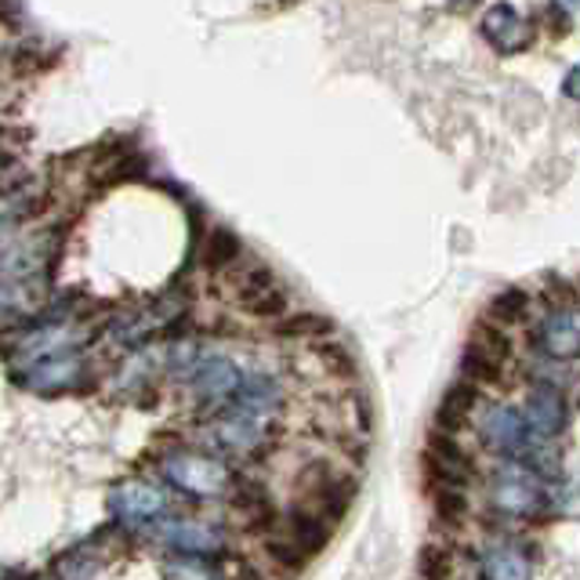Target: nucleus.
<instances>
[{
	"mask_svg": "<svg viewBox=\"0 0 580 580\" xmlns=\"http://www.w3.org/2000/svg\"><path fill=\"white\" fill-rule=\"evenodd\" d=\"M44 211V200L26 185H11L8 193H0V247L8 237H15L19 226H26L30 218Z\"/></svg>",
	"mask_w": 580,
	"mask_h": 580,
	"instance_id": "obj_22",
	"label": "nucleus"
},
{
	"mask_svg": "<svg viewBox=\"0 0 580 580\" xmlns=\"http://www.w3.org/2000/svg\"><path fill=\"white\" fill-rule=\"evenodd\" d=\"M534 562H529L526 545L519 540H490L479 551V580H529Z\"/></svg>",
	"mask_w": 580,
	"mask_h": 580,
	"instance_id": "obj_17",
	"label": "nucleus"
},
{
	"mask_svg": "<svg viewBox=\"0 0 580 580\" xmlns=\"http://www.w3.org/2000/svg\"><path fill=\"white\" fill-rule=\"evenodd\" d=\"M232 269H237V287H232V294H237V302L247 313L258 319H276V324L283 316H291V298L283 291V283L273 276V269L243 262V258Z\"/></svg>",
	"mask_w": 580,
	"mask_h": 580,
	"instance_id": "obj_7",
	"label": "nucleus"
},
{
	"mask_svg": "<svg viewBox=\"0 0 580 580\" xmlns=\"http://www.w3.org/2000/svg\"><path fill=\"white\" fill-rule=\"evenodd\" d=\"M537 349L548 360L570 363L580 352V327H577V308H548L545 319L537 324Z\"/></svg>",
	"mask_w": 580,
	"mask_h": 580,
	"instance_id": "obj_16",
	"label": "nucleus"
},
{
	"mask_svg": "<svg viewBox=\"0 0 580 580\" xmlns=\"http://www.w3.org/2000/svg\"><path fill=\"white\" fill-rule=\"evenodd\" d=\"M283 385L276 374L269 370H251L243 374L237 396H232L226 406H240V411H251V414H262V417H276L283 411Z\"/></svg>",
	"mask_w": 580,
	"mask_h": 580,
	"instance_id": "obj_19",
	"label": "nucleus"
},
{
	"mask_svg": "<svg viewBox=\"0 0 580 580\" xmlns=\"http://www.w3.org/2000/svg\"><path fill=\"white\" fill-rule=\"evenodd\" d=\"M479 406V389L468 385V381H458V385L447 389V396H442L439 411H436V431L442 436H458V431L472 422Z\"/></svg>",
	"mask_w": 580,
	"mask_h": 580,
	"instance_id": "obj_21",
	"label": "nucleus"
},
{
	"mask_svg": "<svg viewBox=\"0 0 580 580\" xmlns=\"http://www.w3.org/2000/svg\"><path fill=\"white\" fill-rule=\"evenodd\" d=\"M450 577V551L428 545L422 551V580H447Z\"/></svg>",
	"mask_w": 580,
	"mask_h": 580,
	"instance_id": "obj_31",
	"label": "nucleus"
},
{
	"mask_svg": "<svg viewBox=\"0 0 580 580\" xmlns=\"http://www.w3.org/2000/svg\"><path fill=\"white\" fill-rule=\"evenodd\" d=\"M313 352H316V360L324 363V370H330V374L355 377V360H352V352L344 349V344H338V341H319V344H313Z\"/></svg>",
	"mask_w": 580,
	"mask_h": 580,
	"instance_id": "obj_29",
	"label": "nucleus"
},
{
	"mask_svg": "<svg viewBox=\"0 0 580 580\" xmlns=\"http://www.w3.org/2000/svg\"><path fill=\"white\" fill-rule=\"evenodd\" d=\"M229 501H232V512L243 515L251 526H273L280 519L273 493L265 490V483H254V479H240V475L232 479Z\"/></svg>",
	"mask_w": 580,
	"mask_h": 580,
	"instance_id": "obj_20",
	"label": "nucleus"
},
{
	"mask_svg": "<svg viewBox=\"0 0 580 580\" xmlns=\"http://www.w3.org/2000/svg\"><path fill=\"white\" fill-rule=\"evenodd\" d=\"M8 164H11V160H8V153H4V150H0V193H8V189H11V182L4 178V171H8Z\"/></svg>",
	"mask_w": 580,
	"mask_h": 580,
	"instance_id": "obj_32",
	"label": "nucleus"
},
{
	"mask_svg": "<svg viewBox=\"0 0 580 580\" xmlns=\"http://www.w3.org/2000/svg\"><path fill=\"white\" fill-rule=\"evenodd\" d=\"M468 344H472L475 352L490 355V360H493V363H501V366H504V360H508V355H512V341H508V335H504V330H497L493 324H483V327H479Z\"/></svg>",
	"mask_w": 580,
	"mask_h": 580,
	"instance_id": "obj_27",
	"label": "nucleus"
},
{
	"mask_svg": "<svg viewBox=\"0 0 580 580\" xmlns=\"http://www.w3.org/2000/svg\"><path fill=\"white\" fill-rule=\"evenodd\" d=\"M280 425L276 417H262L240 406H221V411L207 414L204 439L218 458H258L276 442Z\"/></svg>",
	"mask_w": 580,
	"mask_h": 580,
	"instance_id": "obj_2",
	"label": "nucleus"
},
{
	"mask_svg": "<svg viewBox=\"0 0 580 580\" xmlns=\"http://www.w3.org/2000/svg\"><path fill=\"white\" fill-rule=\"evenodd\" d=\"M243 258V243L232 229L226 226H215L207 232V243H204V265L207 269H232Z\"/></svg>",
	"mask_w": 580,
	"mask_h": 580,
	"instance_id": "obj_23",
	"label": "nucleus"
},
{
	"mask_svg": "<svg viewBox=\"0 0 580 580\" xmlns=\"http://www.w3.org/2000/svg\"><path fill=\"white\" fill-rule=\"evenodd\" d=\"M171 497L160 483L150 479H123L109 490V512L117 515V523L128 526H156L167 515Z\"/></svg>",
	"mask_w": 580,
	"mask_h": 580,
	"instance_id": "obj_10",
	"label": "nucleus"
},
{
	"mask_svg": "<svg viewBox=\"0 0 580 580\" xmlns=\"http://www.w3.org/2000/svg\"><path fill=\"white\" fill-rule=\"evenodd\" d=\"M483 36L497 55H519L534 44V22L529 15H519V8L493 4L483 15Z\"/></svg>",
	"mask_w": 580,
	"mask_h": 580,
	"instance_id": "obj_15",
	"label": "nucleus"
},
{
	"mask_svg": "<svg viewBox=\"0 0 580 580\" xmlns=\"http://www.w3.org/2000/svg\"><path fill=\"white\" fill-rule=\"evenodd\" d=\"M66 229L44 226L22 232L0 251V330H19L44 316L52 305L55 265Z\"/></svg>",
	"mask_w": 580,
	"mask_h": 580,
	"instance_id": "obj_1",
	"label": "nucleus"
},
{
	"mask_svg": "<svg viewBox=\"0 0 580 580\" xmlns=\"http://www.w3.org/2000/svg\"><path fill=\"white\" fill-rule=\"evenodd\" d=\"M265 551H269V559H273V562L280 566V570H287V573H298L302 566L308 562L305 555H298V551H294V548L287 545V540H283V537L276 534V529L265 537Z\"/></svg>",
	"mask_w": 580,
	"mask_h": 580,
	"instance_id": "obj_30",
	"label": "nucleus"
},
{
	"mask_svg": "<svg viewBox=\"0 0 580 580\" xmlns=\"http://www.w3.org/2000/svg\"><path fill=\"white\" fill-rule=\"evenodd\" d=\"M431 504H436V515L442 523L458 526L468 519V512H472V501H468V490L458 486H436L431 490Z\"/></svg>",
	"mask_w": 580,
	"mask_h": 580,
	"instance_id": "obj_25",
	"label": "nucleus"
},
{
	"mask_svg": "<svg viewBox=\"0 0 580 580\" xmlns=\"http://www.w3.org/2000/svg\"><path fill=\"white\" fill-rule=\"evenodd\" d=\"M153 537L171 551L182 555H215L226 548V526H218L211 519H160Z\"/></svg>",
	"mask_w": 580,
	"mask_h": 580,
	"instance_id": "obj_13",
	"label": "nucleus"
},
{
	"mask_svg": "<svg viewBox=\"0 0 580 580\" xmlns=\"http://www.w3.org/2000/svg\"><path fill=\"white\" fill-rule=\"evenodd\" d=\"M425 475L428 486H458L468 490V483L475 479V461L468 453L458 436H442V431H431L428 439V453H425Z\"/></svg>",
	"mask_w": 580,
	"mask_h": 580,
	"instance_id": "obj_11",
	"label": "nucleus"
},
{
	"mask_svg": "<svg viewBox=\"0 0 580 580\" xmlns=\"http://www.w3.org/2000/svg\"><path fill=\"white\" fill-rule=\"evenodd\" d=\"M529 313V294L523 287H504L497 298L490 302V324H519Z\"/></svg>",
	"mask_w": 580,
	"mask_h": 580,
	"instance_id": "obj_24",
	"label": "nucleus"
},
{
	"mask_svg": "<svg viewBox=\"0 0 580 580\" xmlns=\"http://www.w3.org/2000/svg\"><path fill=\"white\" fill-rule=\"evenodd\" d=\"M566 95H570V98L577 95V73L573 69H570V77H566Z\"/></svg>",
	"mask_w": 580,
	"mask_h": 580,
	"instance_id": "obj_34",
	"label": "nucleus"
},
{
	"mask_svg": "<svg viewBox=\"0 0 580 580\" xmlns=\"http://www.w3.org/2000/svg\"><path fill=\"white\" fill-rule=\"evenodd\" d=\"M232 580H269V577H265V573H258V570H251V566H240L237 577H232Z\"/></svg>",
	"mask_w": 580,
	"mask_h": 580,
	"instance_id": "obj_33",
	"label": "nucleus"
},
{
	"mask_svg": "<svg viewBox=\"0 0 580 580\" xmlns=\"http://www.w3.org/2000/svg\"><path fill=\"white\" fill-rule=\"evenodd\" d=\"M102 335V324H91L88 316L66 319V324H41L33 327L30 335H22L19 341H11L4 349V360L11 370H26L41 360H52V355H69V352H84V344H91Z\"/></svg>",
	"mask_w": 580,
	"mask_h": 580,
	"instance_id": "obj_5",
	"label": "nucleus"
},
{
	"mask_svg": "<svg viewBox=\"0 0 580 580\" xmlns=\"http://www.w3.org/2000/svg\"><path fill=\"white\" fill-rule=\"evenodd\" d=\"M185 381H189L193 396L207 406V414H215L237 396L243 370H240V363H232L229 355H207V360H200L189 374H185Z\"/></svg>",
	"mask_w": 580,
	"mask_h": 580,
	"instance_id": "obj_12",
	"label": "nucleus"
},
{
	"mask_svg": "<svg viewBox=\"0 0 580 580\" xmlns=\"http://www.w3.org/2000/svg\"><path fill=\"white\" fill-rule=\"evenodd\" d=\"M269 529H276V534L287 540L294 551L305 555V559H313V555L324 551L330 545V534H335V526H327L324 519H316V515H308L302 508H291Z\"/></svg>",
	"mask_w": 580,
	"mask_h": 580,
	"instance_id": "obj_18",
	"label": "nucleus"
},
{
	"mask_svg": "<svg viewBox=\"0 0 580 580\" xmlns=\"http://www.w3.org/2000/svg\"><path fill=\"white\" fill-rule=\"evenodd\" d=\"M472 417H475V436L490 453H497L504 461H519L526 453L529 436H526V425L515 406L486 403V406H475Z\"/></svg>",
	"mask_w": 580,
	"mask_h": 580,
	"instance_id": "obj_8",
	"label": "nucleus"
},
{
	"mask_svg": "<svg viewBox=\"0 0 580 580\" xmlns=\"http://www.w3.org/2000/svg\"><path fill=\"white\" fill-rule=\"evenodd\" d=\"M490 508L504 519H537L551 512V490L537 472H529L519 461H501L490 479Z\"/></svg>",
	"mask_w": 580,
	"mask_h": 580,
	"instance_id": "obj_6",
	"label": "nucleus"
},
{
	"mask_svg": "<svg viewBox=\"0 0 580 580\" xmlns=\"http://www.w3.org/2000/svg\"><path fill=\"white\" fill-rule=\"evenodd\" d=\"M355 497V479L330 461H308L294 475V508H302L327 526H338Z\"/></svg>",
	"mask_w": 580,
	"mask_h": 580,
	"instance_id": "obj_3",
	"label": "nucleus"
},
{
	"mask_svg": "<svg viewBox=\"0 0 580 580\" xmlns=\"http://www.w3.org/2000/svg\"><path fill=\"white\" fill-rule=\"evenodd\" d=\"M461 366H464V381H468V385H475V381H486V385H497L501 374H504V366H501V363H493L490 355L475 352L472 344H468V349H464Z\"/></svg>",
	"mask_w": 580,
	"mask_h": 580,
	"instance_id": "obj_28",
	"label": "nucleus"
},
{
	"mask_svg": "<svg viewBox=\"0 0 580 580\" xmlns=\"http://www.w3.org/2000/svg\"><path fill=\"white\" fill-rule=\"evenodd\" d=\"M160 475L171 486H178L189 497L218 501L232 490V468L226 458H218L211 450H196V447H178L160 458Z\"/></svg>",
	"mask_w": 580,
	"mask_h": 580,
	"instance_id": "obj_4",
	"label": "nucleus"
},
{
	"mask_svg": "<svg viewBox=\"0 0 580 580\" xmlns=\"http://www.w3.org/2000/svg\"><path fill=\"white\" fill-rule=\"evenodd\" d=\"M19 385H26L41 396H58V392H77L88 381V363H84V352H69V355H52V360H41L26 370H19Z\"/></svg>",
	"mask_w": 580,
	"mask_h": 580,
	"instance_id": "obj_14",
	"label": "nucleus"
},
{
	"mask_svg": "<svg viewBox=\"0 0 580 580\" xmlns=\"http://www.w3.org/2000/svg\"><path fill=\"white\" fill-rule=\"evenodd\" d=\"M335 330V324H330L327 316H319V313H298V316H283L280 324H276V335L283 338H324Z\"/></svg>",
	"mask_w": 580,
	"mask_h": 580,
	"instance_id": "obj_26",
	"label": "nucleus"
},
{
	"mask_svg": "<svg viewBox=\"0 0 580 580\" xmlns=\"http://www.w3.org/2000/svg\"><path fill=\"white\" fill-rule=\"evenodd\" d=\"M519 417L526 425L529 442L559 439L566 431V425H570V403H566L562 385H555V381H534L529 392H526V403H523Z\"/></svg>",
	"mask_w": 580,
	"mask_h": 580,
	"instance_id": "obj_9",
	"label": "nucleus"
}]
</instances>
